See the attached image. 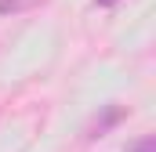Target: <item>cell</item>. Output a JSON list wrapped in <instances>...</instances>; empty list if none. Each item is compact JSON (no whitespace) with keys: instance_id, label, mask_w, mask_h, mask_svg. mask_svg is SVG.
<instances>
[{"instance_id":"cell-3","label":"cell","mask_w":156,"mask_h":152,"mask_svg":"<svg viewBox=\"0 0 156 152\" xmlns=\"http://www.w3.org/2000/svg\"><path fill=\"white\" fill-rule=\"evenodd\" d=\"M123 152H156V138L153 134H145V138H138V141H127V149Z\"/></svg>"},{"instance_id":"cell-4","label":"cell","mask_w":156,"mask_h":152,"mask_svg":"<svg viewBox=\"0 0 156 152\" xmlns=\"http://www.w3.org/2000/svg\"><path fill=\"white\" fill-rule=\"evenodd\" d=\"M98 7H113V4H120V0H94Z\"/></svg>"},{"instance_id":"cell-1","label":"cell","mask_w":156,"mask_h":152,"mask_svg":"<svg viewBox=\"0 0 156 152\" xmlns=\"http://www.w3.org/2000/svg\"><path fill=\"white\" fill-rule=\"evenodd\" d=\"M127 119V105H102L98 116L87 123V141H98V138H105L113 127H120Z\"/></svg>"},{"instance_id":"cell-2","label":"cell","mask_w":156,"mask_h":152,"mask_svg":"<svg viewBox=\"0 0 156 152\" xmlns=\"http://www.w3.org/2000/svg\"><path fill=\"white\" fill-rule=\"evenodd\" d=\"M40 4H47V0H0V15L7 18V15H22V11H33Z\"/></svg>"}]
</instances>
